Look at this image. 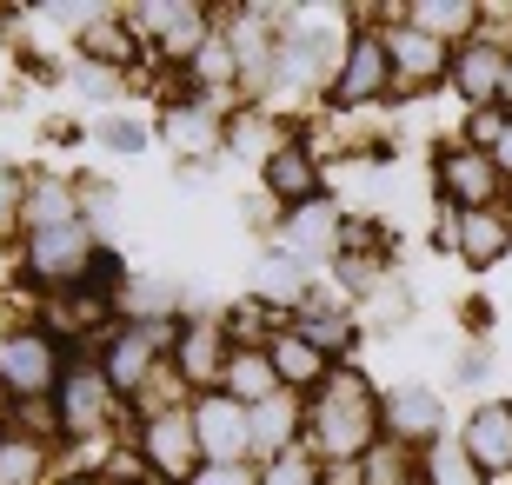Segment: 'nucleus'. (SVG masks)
<instances>
[{
    "label": "nucleus",
    "mask_w": 512,
    "mask_h": 485,
    "mask_svg": "<svg viewBox=\"0 0 512 485\" xmlns=\"http://www.w3.org/2000/svg\"><path fill=\"white\" fill-rule=\"evenodd\" d=\"M153 326H127V333H114L107 339V359H100V379L114 392H147V379H153Z\"/></svg>",
    "instance_id": "f8f14e48"
},
{
    "label": "nucleus",
    "mask_w": 512,
    "mask_h": 485,
    "mask_svg": "<svg viewBox=\"0 0 512 485\" xmlns=\"http://www.w3.org/2000/svg\"><path fill=\"white\" fill-rule=\"evenodd\" d=\"M107 379L100 373H74V379H60V419L67 426H100V406H107Z\"/></svg>",
    "instance_id": "393cba45"
},
{
    "label": "nucleus",
    "mask_w": 512,
    "mask_h": 485,
    "mask_svg": "<svg viewBox=\"0 0 512 485\" xmlns=\"http://www.w3.org/2000/svg\"><path fill=\"white\" fill-rule=\"evenodd\" d=\"M80 54H87V67H133V60H140L133 20H120V14H100L94 27L80 34Z\"/></svg>",
    "instance_id": "412c9836"
},
{
    "label": "nucleus",
    "mask_w": 512,
    "mask_h": 485,
    "mask_svg": "<svg viewBox=\"0 0 512 485\" xmlns=\"http://www.w3.org/2000/svg\"><path fill=\"white\" fill-rule=\"evenodd\" d=\"M300 339H313L326 359L333 353H353V339H360V319H340V313H300V326H293Z\"/></svg>",
    "instance_id": "c85d7f7f"
},
{
    "label": "nucleus",
    "mask_w": 512,
    "mask_h": 485,
    "mask_svg": "<svg viewBox=\"0 0 512 485\" xmlns=\"http://www.w3.org/2000/svg\"><path fill=\"white\" fill-rule=\"evenodd\" d=\"M80 87H87V94H114V74H107V67H80Z\"/></svg>",
    "instance_id": "58836bf2"
},
{
    "label": "nucleus",
    "mask_w": 512,
    "mask_h": 485,
    "mask_svg": "<svg viewBox=\"0 0 512 485\" xmlns=\"http://www.w3.org/2000/svg\"><path fill=\"white\" fill-rule=\"evenodd\" d=\"M140 452H147V466L160 472V479H187V472H200V432H193V412L187 406L153 412Z\"/></svg>",
    "instance_id": "39448f33"
},
{
    "label": "nucleus",
    "mask_w": 512,
    "mask_h": 485,
    "mask_svg": "<svg viewBox=\"0 0 512 485\" xmlns=\"http://www.w3.org/2000/svg\"><path fill=\"white\" fill-rule=\"evenodd\" d=\"M0 386L20 399H47L60 392V353L47 333H7L0 339Z\"/></svg>",
    "instance_id": "20e7f679"
},
{
    "label": "nucleus",
    "mask_w": 512,
    "mask_h": 485,
    "mask_svg": "<svg viewBox=\"0 0 512 485\" xmlns=\"http://www.w3.org/2000/svg\"><path fill=\"white\" fill-rule=\"evenodd\" d=\"M160 133H167V147H173V153H207V147H220V127H213V113H207V107H173Z\"/></svg>",
    "instance_id": "cd10ccee"
},
{
    "label": "nucleus",
    "mask_w": 512,
    "mask_h": 485,
    "mask_svg": "<svg viewBox=\"0 0 512 485\" xmlns=\"http://www.w3.org/2000/svg\"><path fill=\"white\" fill-rule=\"evenodd\" d=\"M260 485H326V479H320V466H313V452L286 446L280 459H266V479Z\"/></svg>",
    "instance_id": "7c9ffc66"
},
{
    "label": "nucleus",
    "mask_w": 512,
    "mask_h": 485,
    "mask_svg": "<svg viewBox=\"0 0 512 485\" xmlns=\"http://www.w3.org/2000/svg\"><path fill=\"white\" fill-rule=\"evenodd\" d=\"M266 353H273V373H280V386H293V392H320V386H326V353L313 346V339L280 333Z\"/></svg>",
    "instance_id": "6ab92c4d"
},
{
    "label": "nucleus",
    "mask_w": 512,
    "mask_h": 485,
    "mask_svg": "<svg viewBox=\"0 0 512 485\" xmlns=\"http://www.w3.org/2000/svg\"><path fill=\"white\" fill-rule=\"evenodd\" d=\"M233 67H240V60H233V40H207V47L193 54V74L200 80H227Z\"/></svg>",
    "instance_id": "72a5a7b5"
},
{
    "label": "nucleus",
    "mask_w": 512,
    "mask_h": 485,
    "mask_svg": "<svg viewBox=\"0 0 512 485\" xmlns=\"http://www.w3.org/2000/svg\"><path fill=\"white\" fill-rule=\"evenodd\" d=\"M380 426H386V412H380V399H373V386H366L360 373H340V379H326V386H320L313 432H320L326 452L366 459V452L380 446Z\"/></svg>",
    "instance_id": "f257e3e1"
},
{
    "label": "nucleus",
    "mask_w": 512,
    "mask_h": 485,
    "mask_svg": "<svg viewBox=\"0 0 512 485\" xmlns=\"http://www.w3.org/2000/svg\"><path fill=\"white\" fill-rule=\"evenodd\" d=\"M380 412H386V426L399 432V446L406 439H426L433 446V432H439V399L426 386H399L393 399H380Z\"/></svg>",
    "instance_id": "aec40b11"
},
{
    "label": "nucleus",
    "mask_w": 512,
    "mask_h": 485,
    "mask_svg": "<svg viewBox=\"0 0 512 485\" xmlns=\"http://www.w3.org/2000/svg\"><path fill=\"white\" fill-rule=\"evenodd\" d=\"M360 485H406V452H399L393 439H380V446L366 452V466H360Z\"/></svg>",
    "instance_id": "2f4dec72"
},
{
    "label": "nucleus",
    "mask_w": 512,
    "mask_h": 485,
    "mask_svg": "<svg viewBox=\"0 0 512 485\" xmlns=\"http://www.w3.org/2000/svg\"><path fill=\"white\" fill-rule=\"evenodd\" d=\"M333 246H340V206L333 200L286 206V253H333Z\"/></svg>",
    "instance_id": "f3484780"
},
{
    "label": "nucleus",
    "mask_w": 512,
    "mask_h": 485,
    "mask_svg": "<svg viewBox=\"0 0 512 485\" xmlns=\"http://www.w3.org/2000/svg\"><path fill=\"white\" fill-rule=\"evenodd\" d=\"M74 485H107V479H74Z\"/></svg>",
    "instance_id": "37998d69"
},
{
    "label": "nucleus",
    "mask_w": 512,
    "mask_h": 485,
    "mask_svg": "<svg viewBox=\"0 0 512 485\" xmlns=\"http://www.w3.org/2000/svg\"><path fill=\"white\" fill-rule=\"evenodd\" d=\"M459 260L466 266H479V273H486V266H499L512 253V220L506 213H499V206H486V213H459Z\"/></svg>",
    "instance_id": "4468645a"
},
{
    "label": "nucleus",
    "mask_w": 512,
    "mask_h": 485,
    "mask_svg": "<svg viewBox=\"0 0 512 485\" xmlns=\"http://www.w3.org/2000/svg\"><path fill=\"white\" fill-rule=\"evenodd\" d=\"M193 432H200V452L207 466H240L253 446V412L233 399V392H200L193 399Z\"/></svg>",
    "instance_id": "f03ea898"
},
{
    "label": "nucleus",
    "mask_w": 512,
    "mask_h": 485,
    "mask_svg": "<svg viewBox=\"0 0 512 485\" xmlns=\"http://www.w3.org/2000/svg\"><path fill=\"white\" fill-rule=\"evenodd\" d=\"M453 87L486 113L499 94H506V47H493V40H466V47L453 54Z\"/></svg>",
    "instance_id": "9d476101"
},
{
    "label": "nucleus",
    "mask_w": 512,
    "mask_h": 485,
    "mask_svg": "<svg viewBox=\"0 0 512 485\" xmlns=\"http://www.w3.org/2000/svg\"><path fill=\"white\" fill-rule=\"evenodd\" d=\"M293 426H300V399H293V392H280V399H266V406H253V446H266L273 459L286 452Z\"/></svg>",
    "instance_id": "bb28decb"
},
{
    "label": "nucleus",
    "mask_w": 512,
    "mask_h": 485,
    "mask_svg": "<svg viewBox=\"0 0 512 485\" xmlns=\"http://www.w3.org/2000/svg\"><path fill=\"white\" fill-rule=\"evenodd\" d=\"M386 60H393V87L399 94H419V87H433L446 74V47L433 34H419V27H393L386 34Z\"/></svg>",
    "instance_id": "1a4fd4ad"
},
{
    "label": "nucleus",
    "mask_w": 512,
    "mask_h": 485,
    "mask_svg": "<svg viewBox=\"0 0 512 485\" xmlns=\"http://www.w3.org/2000/svg\"><path fill=\"white\" fill-rule=\"evenodd\" d=\"M340 47H333V34H293L280 47V67H286V80L293 87H306V80H326V67L320 60H333Z\"/></svg>",
    "instance_id": "a878e982"
},
{
    "label": "nucleus",
    "mask_w": 512,
    "mask_h": 485,
    "mask_svg": "<svg viewBox=\"0 0 512 485\" xmlns=\"http://www.w3.org/2000/svg\"><path fill=\"white\" fill-rule=\"evenodd\" d=\"M20 200H27V187H20V173L14 167H0V226L20 213Z\"/></svg>",
    "instance_id": "4c0bfd02"
},
{
    "label": "nucleus",
    "mask_w": 512,
    "mask_h": 485,
    "mask_svg": "<svg viewBox=\"0 0 512 485\" xmlns=\"http://www.w3.org/2000/svg\"><path fill=\"white\" fill-rule=\"evenodd\" d=\"M220 392H233L240 406H266V399H280V373H273V353L266 346H233V359H227V379H220Z\"/></svg>",
    "instance_id": "ddd939ff"
},
{
    "label": "nucleus",
    "mask_w": 512,
    "mask_h": 485,
    "mask_svg": "<svg viewBox=\"0 0 512 485\" xmlns=\"http://www.w3.org/2000/svg\"><path fill=\"white\" fill-rule=\"evenodd\" d=\"M34 472H40V446L0 439V485H34Z\"/></svg>",
    "instance_id": "473e14b6"
},
{
    "label": "nucleus",
    "mask_w": 512,
    "mask_h": 485,
    "mask_svg": "<svg viewBox=\"0 0 512 485\" xmlns=\"http://www.w3.org/2000/svg\"><path fill=\"white\" fill-rule=\"evenodd\" d=\"M20 213H27V226L34 233H47V226H74L80 220V200L67 180H34L27 187V200H20Z\"/></svg>",
    "instance_id": "5701e85b"
},
{
    "label": "nucleus",
    "mask_w": 512,
    "mask_h": 485,
    "mask_svg": "<svg viewBox=\"0 0 512 485\" xmlns=\"http://www.w3.org/2000/svg\"><path fill=\"white\" fill-rule=\"evenodd\" d=\"M133 27H147V34H160V47L167 54H200L207 47V7H193V0H147V7H133Z\"/></svg>",
    "instance_id": "6e6552de"
},
{
    "label": "nucleus",
    "mask_w": 512,
    "mask_h": 485,
    "mask_svg": "<svg viewBox=\"0 0 512 485\" xmlns=\"http://www.w3.org/2000/svg\"><path fill=\"white\" fill-rule=\"evenodd\" d=\"M393 87V60H386V40L380 34H360L346 47L340 74H333V107H366Z\"/></svg>",
    "instance_id": "423d86ee"
},
{
    "label": "nucleus",
    "mask_w": 512,
    "mask_h": 485,
    "mask_svg": "<svg viewBox=\"0 0 512 485\" xmlns=\"http://www.w3.org/2000/svg\"><path fill=\"white\" fill-rule=\"evenodd\" d=\"M266 193L286 200V206L320 200V167H313V153L306 147H280L273 160H266Z\"/></svg>",
    "instance_id": "a211bd4d"
},
{
    "label": "nucleus",
    "mask_w": 512,
    "mask_h": 485,
    "mask_svg": "<svg viewBox=\"0 0 512 485\" xmlns=\"http://www.w3.org/2000/svg\"><path fill=\"white\" fill-rule=\"evenodd\" d=\"M493 167H499V173H506V180H512V120H506V133H499V140H493Z\"/></svg>",
    "instance_id": "ea45409f"
},
{
    "label": "nucleus",
    "mask_w": 512,
    "mask_h": 485,
    "mask_svg": "<svg viewBox=\"0 0 512 485\" xmlns=\"http://www.w3.org/2000/svg\"><path fill=\"white\" fill-rule=\"evenodd\" d=\"M100 140H107L114 153H140V147H147V133L127 127V120H107V127H100Z\"/></svg>",
    "instance_id": "e433bc0d"
},
{
    "label": "nucleus",
    "mask_w": 512,
    "mask_h": 485,
    "mask_svg": "<svg viewBox=\"0 0 512 485\" xmlns=\"http://www.w3.org/2000/svg\"><path fill=\"white\" fill-rule=\"evenodd\" d=\"M253 299H260V306H300V299H306L300 253H266L260 273H253Z\"/></svg>",
    "instance_id": "4be33fe9"
},
{
    "label": "nucleus",
    "mask_w": 512,
    "mask_h": 485,
    "mask_svg": "<svg viewBox=\"0 0 512 485\" xmlns=\"http://www.w3.org/2000/svg\"><path fill=\"white\" fill-rule=\"evenodd\" d=\"M87 260H94V233H87V220L27 233V266H34L40 280H87Z\"/></svg>",
    "instance_id": "0eeeda50"
},
{
    "label": "nucleus",
    "mask_w": 512,
    "mask_h": 485,
    "mask_svg": "<svg viewBox=\"0 0 512 485\" xmlns=\"http://www.w3.org/2000/svg\"><path fill=\"white\" fill-rule=\"evenodd\" d=\"M193 485H260V479H253L247 459H240V466H200V472H193Z\"/></svg>",
    "instance_id": "c9c22d12"
},
{
    "label": "nucleus",
    "mask_w": 512,
    "mask_h": 485,
    "mask_svg": "<svg viewBox=\"0 0 512 485\" xmlns=\"http://www.w3.org/2000/svg\"><path fill=\"white\" fill-rule=\"evenodd\" d=\"M366 313H360V326L366 333H380V326H399V319H406V286L399 280H380V286H366Z\"/></svg>",
    "instance_id": "c756f323"
},
{
    "label": "nucleus",
    "mask_w": 512,
    "mask_h": 485,
    "mask_svg": "<svg viewBox=\"0 0 512 485\" xmlns=\"http://www.w3.org/2000/svg\"><path fill=\"white\" fill-rule=\"evenodd\" d=\"M87 286H94V293H120V260H114V253H100V246H94V260H87Z\"/></svg>",
    "instance_id": "f704fd0d"
},
{
    "label": "nucleus",
    "mask_w": 512,
    "mask_h": 485,
    "mask_svg": "<svg viewBox=\"0 0 512 485\" xmlns=\"http://www.w3.org/2000/svg\"><path fill=\"white\" fill-rule=\"evenodd\" d=\"M506 100H512V60H506Z\"/></svg>",
    "instance_id": "a19ab883"
},
{
    "label": "nucleus",
    "mask_w": 512,
    "mask_h": 485,
    "mask_svg": "<svg viewBox=\"0 0 512 485\" xmlns=\"http://www.w3.org/2000/svg\"><path fill=\"white\" fill-rule=\"evenodd\" d=\"M399 14H406V27H419V34H433L439 47H446V40H473L486 7H473V0H413V7H399Z\"/></svg>",
    "instance_id": "dca6fc26"
},
{
    "label": "nucleus",
    "mask_w": 512,
    "mask_h": 485,
    "mask_svg": "<svg viewBox=\"0 0 512 485\" xmlns=\"http://www.w3.org/2000/svg\"><path fill=\"white\" fill-rule=\"evenodd\" d=\"M499 187H506V173L493 167V153L466 147V140L439 153V193L453 200V213H486L499 200Z\"/></svg>",
    "instance_id": "7ed1b4c3"
},
{
    "label": "nucleus",
    "mask_w": 512,
    "mask_h": 485,
    "mask_svg": "<svg viewBox=\"0 0 512 485\" xmlns=\"http://www.w3.org/2000/svg\"><path fill=\"white\" fill-rule=\"evenodd\" d=\"M466 452H473V466L486 479H506L512 472V406L506 399H493V406H479L466 419Z\"/></svg>",
    "instance_id": "9b49d317"
},
{
    "label": "nucleus",
    "mask_w": 512,
    "mask_h": 485,
    "mask_svg": "<svg viewBox=\"0 0 512 485\" xmlns=\"http://www.w3.org/2000/svg\"><path fill=\"white\" fill-rule=\"evenodd\" d=\"M426 485H486V472L473 466L466 439H433L426 446Z\"/></svg>",
    "instance_id": "b1692460"
},
{
    "label": "nucleus",
    "mask_w": 512,
    "mask_h": 485,
    "mask_svg": "<svg viewBox=\"0 0 512 485\" xmlns=\"http://www.w3.org/2000/svg\"><path fill=\"white\" fill-rule=\"evenodd\" d=\"M486 485H512V472H506V479H486Z\"/></svg>",
    "instance_id": "79ce46f5"
},
{
    "label": "nucleus",
    "mask_w": 512,
    "mask_h": 485,
    "mask_svg": "<svg viewBox=\"0 0 512 485\" xmlns=\"http://www.w3.org/2000/svg\"><path fill=\"white\" fill-rule=\"evenodd\" d=\"M227 359H233L227 326H187L180 333V373H187V386H220Z\"/></svg>",
    "instance_id": "2eb2a0df"
}]
</instances>
